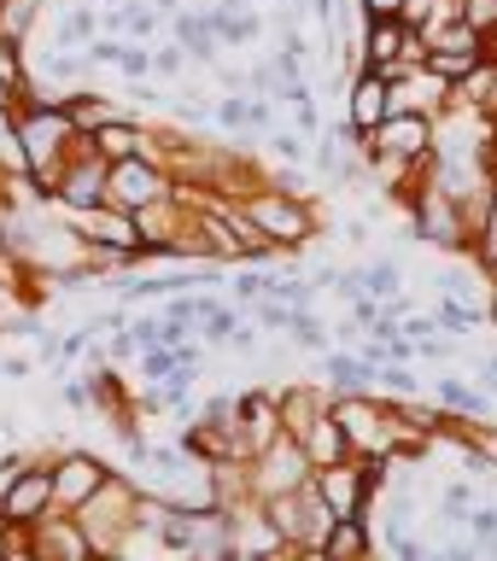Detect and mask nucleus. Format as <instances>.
Masks as SVG:
<instances>
[{
  "mask_svg": "<svg viewBox=\"0 0 497 561\" xmlns=\"http://www.w3.org/2000/svg\"><path fill=\"white\" fill-rule=\"evenodd\" d=\"M246 217H252L263 234H270L281 252H298L305 240L323 234V210H316V193H287L281 182H263L246 193Z\"/></svg>",
  "mask_w": 497,
  "mask_h": 561,
  "instance_id": "f257e3e1",
  "label": "nucleus"
},
{
  "mask_svg": "<svg viewBox=\"0 0 497 561\" xmlns=\"http://www.w3.org/2000/svg\"><path fill=\"white\" fill-rule=\"evenodd\" d=\"M170 193H176V175L158 164V152H140V158H117L112 164L105 199L123 205V210H153V205H165Z\"/></svg>",
  "mask_w": 497,
  "mask_h": 561,
  "instance_id": "f03ea898",
  "label": "nucleus"
},
{
  "mask_svg": "<svg viewBox=\"0 0 497 561\" xmlns=\"http://www.w3.org/2000/svg\"><path fill=\"white\" fill-rule=\"evenodd\" d=\"M42 515H53V462H30L7 491H0V520L35 526Z\"/></svg>",
  "mask_w": 497,
  "mask_h": 561,
  "instance_id": "7ed1b4c3",
  "label": "nucleus"
},
{
  "mask_svg": "<svg viewBox=\"0 0 497 561\" xmlns=\"http://www.w3.org/2000/svg\"><path fill=\"white\" fill-rule=\"evenodd\" d=\"M105 468L100 456H88V450H65L59 462H53V508H65V515H77V508L94 497V491L105 485Z\"/></svg>",
  "mask_w": 497,
  "mask_h": 561,
  "instance_id": "20e7f679",
  "label": "nucleus"
},
{
  "mask_svg": "<svg viewBox=\"0 0 497 561\" xmlns=\"http://www.w3.org/2000/svg\"><path fill=\"white\" fill-rule=\"evenodd\" d=\"M47 556H65V561H94V538H88V526L77 515H65V508H53V515L35 520V561Z\"/></svg>",
  "mask_w": 497,
  "mask_h": 561,
  "instance_id": "39448f33",
  "label": "nucleus"
},
{
  "mask_svg": "<svg viewBox=\"0 0 497 561\" xmlns=\"http://www.w3.org/2000/svg\"><path fill=\"white\" fill-rule=\"evenodd\" d=\"M386 117H393V82H386L375 65H358V82H351V105H346V123H351V129H358V135H375Z\"/></svg>",
  "mask_w": 497,
  "mask_h": 561,
  "instance_id": "423d86ee",
  "label": "nucleus"
},
{
  "mask_svg": "<svg viewBox=\"0 0 497 561\" xmlns=\"http://www.w3.org/2000/svg\"><path fill=\"white\" fill-rule=\"evenodd\" d=\"M375 550H381V538H375V520L369 515H340L323 538V561H363Z\"/></svg>",
  "mask_w": 497,
  "mask_h": 561,
  "instance_id": "0eeeda50",
  "label": "nucleus"
},
{
  "mask_svg": "<svg viewBox=\"0 0 497 561\" xmlns=\"http://www.w3.org/2000/svg\"><path fill=\"white\" fill-rule=\"evenodd\" d=\"M323 380H328V392H375V363L351 345H334L323 351Z\"/></svg>",
  "mask_w": 497,
  "mask_h": 561,
  "instance_id": "6e6552de",
  "label": "nucleus"
},
{
  "mask_svg": "<svg viewBox=\"0 0 497 561\" xmlns=\"http://www.w3.org/2000/svg\"><path fill=\"white\" fill-rule=\"evenodd\" d=\"M298 445L310 450V462H316V468L340 462V456H358V450H351V438H346V427H340V415H334V398H328V410L316 415L305 433H298Z\"/></svg>",
  "mask_w": 497,
  "mask_h": 561,
  "instance_id": "1a4fd4ad",
  "label": "nucleus"
},
{
  "mask_svg": "<svg viewBox=\"0 0 497 561\" xmlns=\"http://www.w3.org/2000/svg\"><path fill=\"white\" fill-rule=\"evenodd\" d=\"M404 42H410V24L404 18H375V24H363V65H404Z\"/></svg>",
  "mask_w": 497,
  "mask_h": 561,
  "instance_id": "9d476101",
  "label": "nucleus"
},
{
  "mask_svg": "<svg viewBox=\"0 0 497 561\" xmlns=\"http://www.w3.org/2000/svg\"><path fill=\"white\" fill-rule=\"evenodd\" d=\"M170 24H176V42L188 47V59H200V65L223 59V35H217V24H211V7L205 12H176Z\"/></svg>",
  "mask_w": 497,
  "mask_h": 561,
  "instance_id": "9b49d317",
  "label": "nucleus"
},
{
  "mask_svg": "<svg viewBox=\"0 0 497 561\" xmlns=\"http://www.w3.org/2000/svg\"><path fill=\"white\" fill-rule=\"evenodd\" d=\"M94 147H100L105 158H112V164H117V158H140V152H158V147H153V135L140 129V123H135L129 112H123V117H112V123H100V129H94Z\"/></svg>",
  "mask_w": 497,
  "mask_h": 561,
  "instance_id": "f8f14e48",
  "label": "nucleus"
},
{
  "mask_svg": "<svg viewBox=\"0 0 497 561\" xmlns=\"http://www.w3.org/2000/svg\"><path fill=\"white\" fill-rule=\"evenodd\" d=\"M433 398L445 403V410L468 415V421H492V392H486V386H468L463 375H439L433 380Z\"/></svg>",
  "mask_w": 497,
  "mask_h": 561,
  "instance_id": "ddd939ff",
  "label": "nucleus"
},
{
  "mask_svg": "<svg viewBox=\"0 0 497 561\" xmlns=\"http://www.w3.org/2000/svg\"><path fill=\"white\" fill-rule=\"evenodd\" d=\"M65 112H70V123H77L82 135H94L100 123L123 117V105H112L105 94H94V88H77V94H65Z\"/></svg>",
  "mask_w": 497,
  "mask_h": 561,
  "instance_id": "4468645a",
  "label": "nucleus"
},
{
  "mask_svg": "<svg viewBox=\"0 0 497 561\" xmlns=\"http://www.w3.org/2000/svg\"><path fill=\"white\" fill-rule=\"evenodd\" d=\"M468 257L481 263V270L497 280V182L486 187V205H481V222H474V245H468Z\"/></svg>",
  "mask_w": 497,
  "mask_h": 561,
  "instance_id": "2eb2a0df",
  "label": "nucleus"
},
{
  "mask_svg": "<svg viewBox=\"0 0 497 561\" xmlns=\"http://www.w3.org/2000/svg\"><path fill=\"white\" fill-rule=\"evenodd\" d=\"M246 322L240 305H223V298H200V340L205 345H228V333Z\"/></svg>",
  "mask_w": 497,
  "mask_h": 561,
  "instance_id": "dca6fc26",
  "label": "nucleus"
},
{
  "mask_svg": "<svg viewBox=\"0 0 497 561\" xmlns=\"http://www.w3.org/2000/svg\"><path fill=\"white\" fill-rule=\"evenodd\" d=\"M358 280H363L369 298H381V305H386V298L404 293V263L398 257H369L363 270H358Z\"/></svg>",
  "mask_w": 497,
  "mask_h": 561,
  "instance_id": "f3484780",
  "label": "nucleus"
},
{
  "mask_svg": "<svg viewBox=\"0 0 497 561\" xmlns=\"http://www.w3.org/2000/svg\"><path fill=\"white\" fill-rule=\"evenodd\" d=\"M176 368H193V363L182 357V345H153V351H140V380H147V386H165Z\"/></svg>",
  "mask_w": 497,
  "mask_h": 561,
  "instance_id": "a211bd4d",
  "label": "nucleus"
},
{
  "mask_svg": "<svg viewBox=\"0 0 497 561\" xmlns=\"http://www.w3.org/2000/svg\"><path fill=\"white\" fill-rule=\"evenodd\" d=\"M375 392H386V398H421V380H416V368L410 363H375Z\"/></svg>",
  "mask_w": 497,
  "mask_h": 561,
  "instance_id": "6ab92c4d",
  "label": "nucleus"
},
{
  "mask_svg": "<svg viewBox=\"0 0 497 561\" xmlns=\"http://www.w3.org/2000/svg\"><path fill=\"white\" fill-rule=\"evenodd\" d=\"M35 18H42V0H0V35L12 42H30Z\"/></svg>",
  "mask_w": 497,
  "mask_h": 561,
  "instance_id": "aec40b11",
  "label": "nucleus"
},
{
  "mask_svg": "<svg viewBox=\"0 0 497 561\" xmlns=\"http://www.w3.org/2000/svg\"><path fill=\"white\" fill-rule=\"evenodd\" d=\"M100 35V12L94 7H70L59 18V47H88Z\"/></svg>",
  "mask_w": 497,
  "mask_h": 561,
  "instance_id": "412c9836",
  "label": "nucleus"
},
{
  "mask_svg": "<svg viewBox=\"0 0 497 561\" xmlns=\"http://www.w3.org/2000/svg\"><path fill=\"white\" fill-rule=\"evenodd\" d=\"M270 270H258V263H240V270H235V280H228V298H235V305L246 310V305H258V298L263 293H270Z\"/></svg>",
  "mask_w": 497,
  "mask_h": 561,
  "instance_id": "4be33fe9",
  "label": "nucleus"
},
{
  "mask_svg": "<svg viewBox=\"0 0 497 561\" xmlns=\"http://www.w3.org/2000/svg\"><path fill=\"white\" fill-rule=\"evenodd\" d=\"M270 158H281V164H310V135H287V129H275L270 135Z\"/></svg>",
  "mask_w": 497,
  "mask_h": 561,
  "instance_id": "5701e85b",
  "label": "nucleus"
},
{
  "mask_svg": "<svg viewBox=\"0 0 497 561\" xmlns=\"http://www.w3.org/2000/svg\"><path fill=\"white\" fill-rule=\"evenodd\" d=\"M463 526H468V533L486 543V550H497V503H474Z\"/></svg>",
  "mask_w": 497,
  "mask_h": 561,
  "instance_id": "b1692460",
  "label": "nucleus"
},
{
  "mask_svg": "<svg viewBox=\"0 0 497 561\" xmlns=\"http://www.w3.org/2000/svg\"><path fill=\"white\" fill-rule=\"evenodd\" d=\"M463 450L486 456V462L497 468V427H492V421H474V427H468V438H463Z\"/></svg>",
  "mask_w": 497,
  "mask_h": 561,
  "instance_id": "393cba45",
  "label": "nucleus"
},
{
  "mask_svg": "<svg viewBox=\"0 0 497 561\" xmlns=\"http://www.w3.org/2000/svg\"><path fill=\"white\" fill-rule=\"evenodd\" d=\"M117 70L129 82H140V77H153V53L140 47V42H123V59H117Z\"/></svg>",
  "mask_w": 497,
  "mask_h": 561,
  "instance_id": "a878e982",
  "label": "nucleus"
},
{
  "mask_svg": "<svg viewBox=\"0 0 497 561\" xmlns=\"http://www.w3.org/2000/svg\"><path fill=\"white\" fill-rule=\"evenodd\" d=\"M439 508H445V515H456V520H468V508H474V485H468V480L445 485V491H439Z\"/></svg>",
  "mask_w": 497,
  "mask_h": 561,
  "instance_id": "bb28decb",
  "label": "nucleus"
},
{
  "mask_svg": "<svg viewBox=\"0 0 497 561\" xmlns=\"http://www.w3.org/2000/svg\"><path fill=\"white\" fill-rule=\"evenodd\" d=\"M153 70H158V77H182V70H188V47L182 42H165V47L153 53Z\"/></svg>",
  "mask_w": 497,
  "mask_h": 561,
  "instance_id": "cd10ccee",
  "label": "nucleus"
},
{
  "mask_svg": "<svg viewBox=\"0 0 497 561\" xmlns=\"http://www.w3.org/2000/svg\"><path fill=\"white\" fill-rule=\"evenodd\" d=\"M270 123H275V100H246V129L240 135H270Z\"/></svg>",
  "mask_w": 497,
  "mask_h": 561,
  "instance_id": "c85d7f7f",
  "label": "nucleus"
},
{
  "mask_svg": "<svg viewBox=\"0 0 497 561\" xmlns=\"http://www.w3.org/2000/svg\"><path fill=\"white\" fill-rule=\"evenodd\" d=\"M211 117H217L223 129H235V135H240V129H246V100H240V94H223L217 105H211Z\"/></svg>",
  "mask_w": 497,
  "mask_h": 561,
  "instance_id": "c756f323",
  "label": "nucleus"
},
{
  "mask_svg": "<svg viewBox=\"0 0 497 561\" xmlns=\"http://www.w3.org/2000/svg\"><path fill=\"white\" fill-rule=\"evenodd\" d=\"M463 24H474V30H492L497 24V0H463Z\"/></svg>",
  "mask_w": 497,
  "mask_h": 561,
  "instance_id": "7c9ffc66",
  "label": "nucleus"
},
{
  "mask_svg": "<svg viewBox=\"0 0 497 561\" xmlns=\"http://www.w3.org/2000/svg\"><path fill=\"white\" fill-rule=\"evenodd\" d=\"M375 316H381V298H369V293L351 298V322L358 328H375Z\"/></svg>",
  "mask_w": 497,
  "mask_h": 561,
  "instance_id": "2f4dec72",
  "label": "nucleus"
},
{
  "mask_svg": "<svg viewBox=\"0 0 497 561\" xmlns=\"http://www.w3.org/2000/svg\"><path fill=\"white\" fill-rule=\"evenodd\" d=\"M35 363H42V357H12V351H7V357H0V375H7V380H30Z\"/></svg>",
  "mask_w": 497,
  "mask_h": 561,
  "instance_id": "473e14b6",
  "label": "nucleus"
},
{
  "mask_svg": "<svg viewBox=\"0 0 497 561\" xmlns=\"http://www.w3.org/2000/svg\"><path fill=\"white\" fill-rule=\"evenodd\" d=\"M404 0H363V24H375V18H398Z\"/></svg>",
  "mask_w": 497,
  "mask_h": 561,
  "instance_id": "72a5a7b5",
  "label": "nucleus"
},
{
  "mask_svg": "<svg viewBox=\"0 0 497 561\" xmlns=\"http://www.w3.org/2000/svg\"><path fill=\"white\" fill-rule=\"evenodd\" d=\"M35 357H42V363H59V340H53V333H42V345H35Z\"/></svg>",
  "mask_w": 497,
  "mask_h": 561,
  "instance_id": "f704fd0d",
  "label": "nucleus"
},
{
  "mask_svg": "<svg viewBox=\"0 0 497 561\" xmlns=\"http://www.w3.org/2000/svg\"><path fill=\"white\" fill-rule=\"evenodd\" d=\"M12 105H18V82L0 77V112H12Z\"/></svg>",
  "mask_w": 497,
  "mask_h": 561,
  "instance_id": "c9c22d12",
  "label": "nucleus"
},
{
  "mask_svg": "<svg viewBox=\"0 0 497 561\" xmlns=\"http://www.w3.org/2000/svg\"><path fill=\"white\" fill-rule=\"evenodd\" d=\"M481 47H486V59H492V65H497V24H492V30H486V35H481Z\"/></svg>",
  "mask_w": 497,
  "mask_h": 561,
  "instance_id": "e433bc0d",
  "label": "nucleus"
},
{
  "mask_svg": "<svg viewBox=\"0 0 497 561\" xmlns=\"http://www.w3.org/2000/svg\"><path fill=\"white\" fill-rule=\"evenodd\" d=\"M158 12H165V18H176V12H182V0H158Z\"/></svg>",
  "mask_w": 497,
  "mask_h": 561,
  "instance_id": "4c0bfd02",
  "label": "nucleus"
},
{
  "mask_svg": "<svg viewBox=\"0 0 497 561\" xmlns=\"http://www.w3.org/2000/svg\"><path fill=\"white\" fill-rule=\"evenodd\" d=\"M117 7H123V0H105V12H117Z\"/></svg>",
  "mask_w": 497,
  "mask_h": 561,
  "instance_id": "58836bf2",
  "label": "nucleus"
}]
</instances>
